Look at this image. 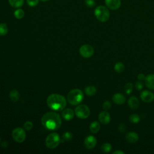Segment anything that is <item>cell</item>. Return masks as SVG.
<instances>
[{"label": "cell", "mask_w": 154, "mask_h": 154, "mask_svg": "<svg viewBox=\"0 0 154 154\" xmlns=\"http://www.w3.org/2000/svg\"><path fill=\"white\" fill-rule=\"evenodd\" d=\"M42 125L48 131H56L61 125L60 115L55 112H48L43 114L41 119Z\"/></svg>", "instance_id": "1"}, {"label": "cell", "mask_w": 154, "mask_h": 154, "mask_svg": "<svg viewBox=\"0 0 154 154\" xmlns=\"http://www.w3.org/2000/svg\"><path fill=\"white\" fill-rule=\"evenodd\" d=\"M46 102L49 108L54 111H61L66 106V98L61 94L55 93L50 94L47 98Z\"/></svg>", "instance_id": "2"}, {"label": "cell", "mask_w": 154, "mask_h": 154, "mask_svg": "<svg viewBox=\"0 0 154 154\" xmlns=\"http://www.w3.org/2000/svg\"><path fill=\"white\" fill-rule=\"evenodd\" d=\"M84 99V93L82 90L75 88L70 90L67 96L68 102L72 105H79Z\"/></svg>", "instance_id": "3"}, {"label": "cell", "mask_w": 154, "mask_h": 154, "mask_svg": "<svg viewBox=\"0 0 154 154\" xmlns=\"http://www.w3.org/2000/svg\"><path fill=\"white\" fill-rule=\"evenodd\" d=\"M94 15L99 21L105 22L109 19L110 14L108 9L106 7L99 5L95 8Z\"/></svg>", "instance_id": "4"}, {"label": "cell", "mask_w": 154, "mask_h": 154, "mask_svg": "<svg viewBox=\"0 0 154 154\" xmlns=\"http://www.w3.org/2000/svg\"><path fill=\"white\" fill-rule=\"evenodd\" d=\"M61 141L59 135L56 132H52L49 134L45 140L46 146L51 149L56 148Z\"/></svg>", "instance_id": "5"}, {"label": "cell", "mask_w": 154, "mask_h": 154, "mask_svg": "<svg viewBox=\"0 0 154 154\" xmlns=\"http://www.w3.org/2000/svg\"><path fill=\"white\" fill-rule=\"evenodd\" d=\"M75 114L79 119H87L90 114V110L86 105H79L75 108Z\"/></svg>", "instance_id": "6"}, {"label": "cell", "mask_w": 154, "mask_h": 154, "mask_svg": "<svg viewBox=\"0 0 154 154\" xmlns=\"http://www.w3.org/2000/svg\"><path fill=\"white\" fill-rule=\"evenodd\" d=\"M13 140L17 143L23 142L26 138V133L23 129L22 128H16L14 129L11 133Z\"/></svg>", "instance_id": "7"}, {"label": "cell", "mask_w": 154, "mask_h": 154, "mask_svg": "<svg viewBox=\"0 0 154 154\" xmlns=\"http://www.w3.org/2000/svg\"><path fill=\"white\" fill-rule=\"evenodd\" d=\"M79 54L84 58H88L93 55L94 49L90 45H84L79 48Z\"/></svg>", "instance_id": "8"}, {"label": "cell", "mask_w": 154, "mask_h": 154, "mask_svg": "<svg viewBox=\"0 0 154 154\" xmlns=\"http://www.w3.org/2000/svg\"><path fill=\"white\" fill-rule=\"evenodd\" d=\"M96 138L93 135H88L85 137L84 141V146L88 150L93 149L96 145Z\"/></svg>", "instance_id": "9"}, {"label": "cell", "mask_w": 154, "mask_h": 154, "mask_svg": "<svg viewBox=\"0 0 154 154\" xmlns=\"http://www.w3.org/2000/svg\"><path fill=\"white\" fill-rule=\"evenodd\" d=\"M140 98L144 102H152L154 100V94L149 90H143L140 93Z\"/></svg>", "instance_id": "10"}, {"label": "cell", "mask_w": 154, "mask_h": 154, "mask_svg": "<svg viewBox=\"0 0 154 154\" xmlns=\"http://www.w3.org/2000/svg\"><path fill=\"white\" fill-rule=\"evenodd\" d=\"M106 6L112 10H117L121 5L120 0H105Z\"/></svg>", "instance_id": "11"}, {"label": "cell", "mask_w": 154, "mask_h": 154, "mask_svg": "<svg viewBox=\"0 0 154 154\" xmlns=\"http://www.w3.org/2000/svg\"><path fill=\"white\" fill-rule=\"evenodd\" d=\"M98 119L99 122L103 125H106L109 123L111 120L110 115L106 111H102L99 114Z\"/></svg>", "instance_id": "12"}, {"label": "cell", "mask_w": 154, "mask_h": 154, "mask_svg": "<svg viewBox=\"0 0 154 154\" xmlns=\"http://www.w3.org/2000/svg\"><path fill=\"white\" fill-rule=\"evenodd\" d=\"M62 117L66 121H70L73 119L75 115V112L70 108H66L63 109Z\"/></svg>", "instance_id": "13"}, {"label": "cell", "mask_w": 154, "mask_h": 154, "mask_svg": "<svg viewBox=\"0 0 154 154\" xmlns=\"http://www.w3.org/2000/svg\"><path fill=\"white\" fill-rule=\"evenodd\" d=\"M128 106L132 109H136L138 108L140 105V102L138 99L135 96H131L129 98L128 101Z\"/></svg>", "instance_id": "14"}, {"label": "cell", "mask_w": 154, "mask_h": 154, "mask_svg": "<svg viewBox=\"0 0 154 154\" xmlns=\"http://www.w3.org/2000/svg\"><path fill=\"white\" fill-rule=\"evenodd\" d=\"M126 141L130 143H134L138 140L139 136L137 133L135 132H129L125 136Z\"/></svg>", "instance_id": "15"}, {"label": "cell", "mask_w": 154, "mask_h": 154, "mask_svg": "<svg viewBox=\"0 0 154 154\" xmlns=\"http://www.w3.org/2000/svg\"><path fill=\"white\" fill-rule=\"evenodd\" d=\"M112 101L117 105H122L126 101V97L122 93H116L112 96Z\"/></svg>", "instance_id": "16"}, {"label": "cell", "mask_w": 154, "mask_h": 154, "mask_svg": "<svg viewBox=\"0 0 154 154\" xmlns=\"http://www.w3.org/2000/svg\"><path fill=\"white\" fill-rule=\"evenodd\" d=\"M145 84L146 87L151 90H154V74H149L145 78Z\"/></svg>", "instance_id": "17"}, {"label": "cell", "mask_w": 154, "mask_h": 154, "mask_svg": "<svg viewBox=\"0 0 154 154\" xmlns=\"http://www.w3.org/2000/svg\"><path fill=\"white\" fill-rule=\"evenodd\" d=\"M100 129V125L99 122L96 121H94L91 123L90 125V130L93 134H96L99 131Z\"/></svg>", "instance_id": "18"}, {"label": "cell", "mask_w": 154, "mask_h": 154, "mask_svg": "<svg viewBox=\"0 0 154 154\" xmlns=\"http://www.w3.org/2000/svg\"><path fill=\"white\" fill-rule=\"evenodd\" d=\"M84 91H85V93L87 96H94L96 93L97 89L94 86L90 85V86H87L85 88Z\"/></svg>", "instance_id": "19"}, {"label": "cell", "mask_w": 154, "mask_h": 154, "mask_svg": "<svg viewBox=\"0 0 154 154\" xmlns=\"http://www.w3.org/2000/svg\"><path fill=\"white\" fill-rule=\"evenodd\" d=\"M10 98L13 102H17L20 97V94L16 90H12L10 91Z\"/></svg>", "instance_id": "20"}, {"label": "cell", "mask_w": 154, "mask_h": 154, "mask_svg": "<svg viewBox=\"0 0 154 154\" xmlns=\"http://www.w3.org/2000/svg\"><path fill=\"white\" fill-rule=\"evenodd\" d=\"M8 2L11 7L18 8L23 5L24 0H8Z\"/></svg>", "instance_id": "21"}, {"label": "cell", "mask_w": 154, "mask_h": 154, "mask_svg": "<svg viewBox=\"0 0 154 154\" xmlns=\"http://www.w3.org/2000/svg\"><path fill=\"white\" fill-rule=\"evenodd\" d=\"M114 70L117 73H122L125 70V65L122 62H117L114 65Z\"/></svg>", "instance_id": "22"}, {"label": "cell", "mask_w": 154, "mask_h": 154, "mask_svg": "<svg viewBox=\"0 0 154 154\" xmlns=\"http://www.w3.org/2000/svg\"><path fill=\"white\" fill-rule=\"evenodd\" d=\"M129 120L132 123H137L140 121V117L137 114H132L129 116Z\"/></svg>", "instance_id": "23"}, {"label": "cell", "mask_w": 154, "mask_h": 154, "mask_svg": "<svg viewBox=\"0 0 154 154\" xmlns=\"http://www.w3.org/2000/svg\"><path fill=\"white\" fill-rule=\"evenodd\" d=\"M24 15H25L24 11L21 8L17 9L16 10H15V11L14 13V17L17 19H20L23 18Z\"/></svg>", "instance_id": "24"}, {"label": "cell", "mask_w": 154, "mask_h": 154, "mask_svg": "<svg viewBox=\"0 0 154 154\" xmlns=\"http://www.w3.org/2000/svg\"><path fill=\"white\" fill-rule=\"evenodd\" d=\"M112 149L111 145L108 143H105L101 146V150L103 153H108Z\"/></svg>", "instance_id": "25"}, {"label": "cell", "mask_w": 154, "mask_h": 154, "mask_svg": "<svg viewBox=\"0 0 154 154\" xmlns=\"http://www.w3.org/2000/svg\"><path fill=\"white\" fill-rule=\"evenodd\" d=\"M8 32V28L5 23H0V35H5Z\"/></svg>", "instance_id": "26"}, {"label": "cell", "mask_w": 154, "mask_h": 154, "mask_svg": "<svg viewBox=\"0 0 154 154\" xmlns=\"http://www.w3.org/2000/svg\"><path fill=\"white\" fill-rule=\"evenodd\" d=\"M133 89V84L131 82H128L124 87V90L127 94L131 93Z\"/></svg>", "instance_id": "27"}, {"label": "cell", "mask_w": 154, "mask_h": 154, "mask_svg": "<svg viewBox=\"0 0 154 154\" xmlns=\"http://www.w3.org/2000/svg\"><path fill=\"white\" fill-rule=\"evenodd\" d=\"M73 138V134L72 133L70 132H66L63 135V138L64 141H70Z\"/></svg>", "instance_id": "28"}, {"label": "cell", "mask_w": 154, "mask_h": 154, "mask_svg": "<svg viewBox=\"0 0 154 154\" xmlns=\"http://www.w3.org/2000/svg\"><path fill=\"white\" fill-rule=\"evenodd\" d=\"M102 108L105 111H108L111 108V103L109 100H105L102 105Z\"/></svg>", "instance_id": "29"}, {"label": "cell", "mask_w": 154, "mask_h": 154, "mask_svg": "<svg viewBox=\"0 0 154 154\" xmlns=\"http://www.w3.org/2000/svg\"><path fill=\"white\" fill-rule=\"evenodd\" d=\"M23 127H24V129L26 131H29L31 130L32 127H33V124L30 121H26L24 125H23Z\"/></svg>", "instance_id": "30"}, {"label": "cell", "mask_w": 154, "mask_h": 154, "mask_svg": "<svg viewBox=\"0 0 154 154\" xmlns=\"http://www.w3.org/2000/svg\"><path fill=\"white\" fill-rule=\"evenodd\" d=\"M85 5L90 8H92L94 6H95V1L94 0H85Z\"/></svg>", "instance_id": "31"}, {"label": "cell", "mask_w": 154, "mask_h": 154, "mask_svg": "<svg viewBox=\"0 0 154 154\" xmlns=\"http://www.w3.org/2000/svg\"><path fill=\"white\" fill-rule=\"evenodd\" d=\"M39 0H26L28 5L30 7H35L38 3Z\"/></svg>", "instance_id": "32"}, {"label": "cell", "mask_w": 154, "mask_h": 154, "mask_svg": "<svg viewBox=\"0 0 154 154\" xmlns=\"http://www.w3.org/2000/svg\"><path fill=\"white\" fill-rule=\"evenodd\" d=\"M135 87L138 91L141 90L143 88V82L141 81H138L136 82Z\"/></svg>", "instance_id": "33"}, {"label": "cell", "mask_w": 154, "mask_h": 154, "mask_svg": "<svg viewBox=\"0 0 154 154\" xmlns=\"http://www.w3.org/2000/svg\"><path fill=\"white\" fill-rule=\"evenodd\" d=\"M126 129V127L125 126V124H123V123H121L119 125V127H118V130L119 132H124Z\"/></svg>", "instance_id": "34"}, {"label": "cell", "mask_w": 154, "mask_h": 154, "mask_svg": "<svg viewBox=\"0 0 154 154\" xmlns=\"http://www.w3.org/2000/svg\"><path fill=\"white\" fill-rule=\"evenodd\" d=\"M146 76L143 74V73H140L137 76V78L140 80V81H143L145 79Z\"/></svg>", "instance_id": "35"}, {"label": "cell", "mask_w": 154, "mask_h": 154, "mask_svg": "<svg viewBox=\"0 0 154 154\" xmlns=\"http://www.w3.org/2000/svg\"><path fill=\"white\" fill-rule=\"evenodd\" d=\"M112 153L113 154H124V152L120 150H117L113 152Z\"/></svg>", "instance_id": "36"}, {"label": "cell", "mask_w": 154, "mask_h": 154, "mask_svg": "<svg viewBox=\"0 0 154 154\" xmlns=\"http://www.w3.org/2000/svg\"><path fill=\"white\" fill-rule=\"evenodd\" d=\"M41 1H48L49 0H41Z\"/></svg>", "instance_id": "37"}, {"label": "cell", "mask_w": 154, "mask_h": 154, "mask_svg": "<svg viewBox=\"0 0 154 154\" xmlns=\"http://www.w3.org/2000/svg\"><path fill=\"white\" fill-rule=\"evenodd\" d=\"M0 141H1V139H0Z\"/></svg>", "instance_id": "38"}]
</instances>
